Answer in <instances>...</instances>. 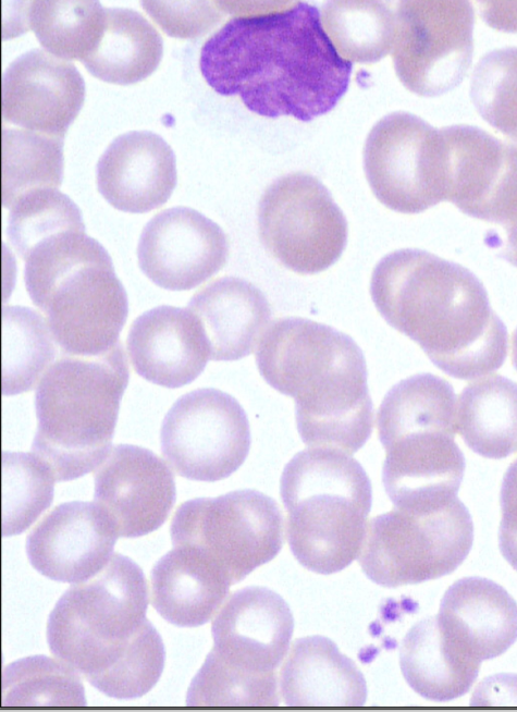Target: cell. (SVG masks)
<instances>
[{
  "mask_svg": "<svg viewBox=\"0 0 517 712\" xmlns=\"http://www.w3.org/2000/svg\"><path fill=\"white\" fill-rule=\"evenodd\" d=\"M436 621L457 653L480 663L503 654L517 639V604L487 578L455 581L441 600Z\"/></svg>",
  "mask_w": 517,
  "mask_h": 712,
  "instance_id": "44dd1931",
  "label": "cell"
},
{
  "mask_svg": "<svg viewBox=\"0 0 517 712\" xmlns=\"http://www.w3.org/2000/svg\"><path fill=\"white\" fill-rule=\"evenodd\" d=\"M259 237L285 268L315 274L343 254L347 222L329 189L313 175L295 172L273 181L258 206Z\"/></svg>",
  "mask_w": 517,
  "mask_h": 712,
  "instance_id": "7c38bea8",
  "label": "cell"
},
{
  "mask_svg": "<svg viewBox=\"0 0 517 712\" xmlns=\"http://www.w3.org/2000/svg\"><path fill=\"white\" fill-rule=\"evenodd\" d=\"M69 231H85V225L78 207L57 188L30 192L10 208L7 236L23 260L39 244Z\"/></svg>",
  "mask_w": 517,
  "mask_h": 712,
  "instance_id": "e575fe53",
  "label": "cell"
},
{
  "mask_svg": "<svg viewBox=\"0 0 517 712\" xmlns=\"http://www.w3.org/2000/svg\"><path fill=\"white\" fill-rule=\"evenodd\" d=\"M507 687L501 678V675L489 677L478 686L471 703H513L509 695L513 696L517 703V676L507 675Z\"/></svg>",
  "mask_w": 517,
  "mask_h": 712,
  "instance_id": "f35d334b",
  "label": "cell"
},
{
  "mask_svg": "<svg viewBox=\"0 0 517 712\" xmlns=\"http://www.w3.org/2000/svg\"><path fill=\"white\" fill-rule=\"evenodd\" d=\"M163 42L156 28L138 12L106 9L102 34L82 62L95 77L119 85L145 79L159 65Z\"/></svg>",
  "mask_w": 517,
  "mask_h": 712,
  "instance_id": "83f0119b",
  "label": "cell"
},
{
  "mask_svg": "<svg viewBox=\"0 0 517 712\" xmlns=\"http://www.w3.org/2000/svg\"><path fill=\"white\" fill-rule=\"evenodd\" d=\"M95 503L119 537L136 538L157 530L175 502L174 476L153 452L118 444L95 469Z\"/></svg>",
  "mask_w": 517,
  "mask_h": 712,
  "instance_id": "e0dca14e",
  "label": "cell"
},
{
  "mask_svg": "<svg viewBox=\"0 0 517 712\" xmlns=\"http://www.w3.org/2000/svg\"><path fill=\"white\" fill-rule=\"evenodd\" d=\"M147 581L120 553L93 577L71 586L47 623L50 652L102 693L134 699L159 680L165 661L162 639L146 617Z\"/></svg>",
  "mask_w": 517,
  "mask_h": 712,
  "instance_id": "3957f363",
  "label": "cell"
},
{
  "mask_svg": "<svg viewBox=\"0 0 517 712\" xmlns=\"http://www.w3.org/2000/svg\"><path fill=\"white\" fill-rule=\"evenodd\" d=\"M104 14L95 0H35L28 1L23 16L46 51L83 61L102 34Z\"/></svg>",
  "mask_w": 517,
  "mask_h": 712,
  "instance_id": "f546056e",
  "label": "cell"
},
{
  "mask_svg": "<svg viewBox=\"0 0 517 712\" xmlns=\"http://www.w3.org/2000/svg\"><path fill=\"white\" fill-rule=\"evenodd\" d=\"M54 339L44 318L30 308L2 309V393L32 390L56 355Z\"/></svg>",
  "mask_w": 517,
  "mask_h": 712,
  "instance_id": "4dcf8cb0",
  "label": "cell"
},
{
  "mask_svg": "<svg viewBox=\"0 0 517 712\" xmlns=\"http://www.w3.org/2000/svg\"><path fill=\"white\" fill-rule=\"evenodd\" d=\"M512 363L517 371V328L515 329L512 336Z\"/></svg>",
  "mask_w": 517,
  "mask_h": 712,
  "instance_id": "60d3db41",
  "label": "cell"
},
{
  "mask_svg": "<svg viewBox=\"0 0 517 712\" xmlns=\"http://www.w3.org/2000/svg\"><path fill=\"white\" fill-rule=\"evenodd\" d=\"M1 95L5 122L63 138L84 103L85 82L72 63L33 49L5 69Z\"/></svg>",
  "mask_w": 517,
  "mask_h": 712,
  "instance_id": "ac0fdd59",
  "label": "cell"
},
{
  "mask_svg": "<svg viewBox=\"0 0 517 712\" xmlns=\"http://www.w3.org/2000/svg\"><path fill=\"white\" fill-rule=\"evenodd\" d=\"M118 533L94 502L59 504L26 538L30 565L41 575L77 584L96 575L110 560Z\"/></svg>",
  "mask_w": 517,
  "mask_h": 712,
  "instance_id": "d6986e66",
  "label": "cell"
},
{
  "mask_svg": "<svg viewBox=\"0 0 517 712\" xmlns=\"http://www.w3.org/2000/svg\"><path fill=\"white\" fill-rule=\"evenodd\" d=\"M457 432L475 453L505 458L517 450V383L500 375L478 378L459 394Z\"/></svg>",
  "mask_w": 517,
  "mask_h": 712,
  "instance_id": "4316f807",
  "label": "cell"
},
{
  "mask_svg": "<svg viewBox=\"0 0 517 712\" xmlns=\"http://www.w3.org/2000/svg\"><path fill=\"white\" fill-rule=\"evenodd\" d=\"M205 334L210 359L237 360L258 346L271 319L266 295L235 277L217 279L188 303Z\"/></svg>",
  "mask_w": 517,
  "mask_h": 712,
  "instance_id": "603a6c76",
  "label": "cell"
},
{
  "mask_svg": "<svg viewBox=\"0 0 517 712\" xmlns=\"http://www.w3.org/2000/svg\"><path fill=\"white\" fill-rule=\"evenodd\" d=\"M128 377L120 342L98 356L65 355L44 373L32 450L56 481L79 478L107 457Z\"/></svg>",
  "mask_w": 517,
  "mask_h": 712,
  "instance_id": "52a82bcc",
  "label": "cell"
},
{
  "mask_svg": "<svg viewBox=\"0 0 517 712\" xmlns=\"http://www.w3.org/2000/svg\"><path fill=\"white\" fill-rule=\"evenodd\" d=\"M473 21L467 0L399 1L392 57L402 84L423 97L458 86L472 61Z\"/></svg>",
  "mask_w": 517,
  "mask_h": 712,
  "instance_id": "5bb4252c",
  "label": "cell"
},
{
  "mask_svg": "<svg viewBox=\"0 0 517 712\" xmlns=\"http://www.w3.org/2000/svg\"><path fill=\"white\" fill-rule=\"evenodd\" d=\"M170 533L173 547L196 552L232 586L280 552L283 516L272 498L236 490L182 503Z\"/></svg>",
  "mask_w": 517,
  "mask_h": 712,
  "instance_id": "8fae6325",
  "label": "cell"
},
{
  "mask_svg": "<svg viewBox=\"0 0 517 712\" xmlns=\"http://www.w3.org/2000/svg\"><path fill=\"white\" fill-rule=\"evenodd\" d=\"M151 603L180 627L206 624L224 602L230 582L196 552L174 547L150 574Z\"/></svg>",
  "mask_w": 517,
  "mask_h": 712,
  "instance_id": "d4e9b609",
  "label": "cell"
},
{
  "mask_svg": "<svg viewBox=\"0 0 517 712\" xmlns=\"http://www.w3.org/2000/svg\"><path fill=\"white\" fill-rule=\"evenodd\" d=\"M364 170L377 199L391 210L418 213L447 200L448 165L441 133L419 116L393 112L366 139Z\"/></svg>",
  "mask_w": 517,
  "mask_h": 712,
  "instance_id": "4fadbf2b",
  "label": "cell"
},
{
  "mask_svg": "<svg viewBox=\"0 0 517 712\" xmlns=\"http://www.w3.org/2000/svg\"><path fill=\"white\" fill-rule=\"evenodd\" d=\"M506 233L505 248L502 256L517 266V217L503 225Z\"/></svg>",
  "mask_w": 517,
  "mask_h": 712,
  "instance_id": "ab89813d",
  "label": "cell"
},
{
  "mask_svg": "<svg viewBox=\"0 0 517 712\" xmlns=\"http://www.w3.org/2000/svg\"><path fill=\"white\" fill-rule=\"evenodd\" d=\"M280 494L286 533L296 560L329 575L359 556L371 508V482L349 454L332 447L296 453L285 465Z\"/></svg>",
  "mask_w": 517,
  "mask_h": 712,
  "instance_id": "ba28073f",
  "label": "cell"
},
{
  "mask_svg": "<svg viewBox=\"0 0 517 712\" xmlns=\"http://www.w3.org/2000/svg\"><path fill=\"white\" fill-rule=\"evenodd\" d=\"M294 630L293 614L274 591L246 587L217 613L213 647L189 691L202 705H276V667Z\"/></svg>",
  "mask_w": 517,
  "mask_h": 712,
  "instance_id": "9c48e42d",
  "label": "cell"
},
{
  "mask_svg": "<svg viewBox=\"0 0 517 712\" xmlns=\"http://www.w3.org/2000/svg\"><path fill=\"white\" fill-rule=\"evenodd\" d=\"M470 99L491 126L517 142V47L490 51L479 60Z\"/></svg>",
  "mask_w": 517,
  "mask_h": 712,
  "instance_id": "d590c367",
  "label": "cell"
},
{
  "mask_svg": "<svg viewBox=\"0 0 517 712\" xmlns=\"http://www.w3.org/2000/svg\"><path fill=\"white\" fill-rule=\"evenodd\" d=\"M370 294L384 320L448 376L472 380L503 365L506 327L465 267L421 249H398L374 267Z\"/></svg>",
  "mask_w": 517,
  "mask_h": 712,
  "instance_id": "7a4b0ae2",
  "label": "cell"
},
{
  "mask_svg": "<svg viewBox=\"0 0 517 712\" xmlns=\"http://www.w3.org/2000/svg\"><path fill=\"white\" fill-rule=\"evenodd\" d=\"M256 364L269 385L294 398L305 444L352 455L370 438L366 360L349 335L310 319L280 318L263 333Z\"/></svg>",
  "mask_w": 517,
  "mask_h": 712,
  "instance_id": "277c9868",
  "label": "cell"
},
{
  "mask_svg": "<svg viewBox=\"0 0 517 712\" xmlns=\"http://www.w3.org/2000/svg\"><path fill=\"white\" fill-rule=\"evenodd\" d=\"M127 351L140 377L170 389L194 381L210 359L197 318L188 309L168 305L149 309L133 321Z\"/></svg>",
  "mask_w": 517,
  "mask_h": 712,
  "instance_id": "7402d4cb",
  "label": "cell"
},
{
  "mask_svg": "<svg viewBox=\"0 0 517 712\" xmlns=\"http://www.w3.org/2000/svg\"><path fill=\"white\" fill-rule=\"evenodd\" d=\"M160 444L180 476L218 481L245 462L250 447L249 422L232 395L212 388L197 389L182 395L169 409Z\"/></svg>",
  "mask_w": 517,
  "mask_h": 712,
  "instance_id": "9a60e30c",
  "label": "cell"
},
{
  "mask_svg": "<svg viewBox=\"0 0 517 712\" xmlns=\"http://www.w3.org/2000/svg\"><path fill=\"white\" fill-rule=\"evenodd\" d=\"M472 541V519L458 498L423 512L394 507L367 524L358 560L370 580L395 588L451 574Z\"/></svg>",
  "mask_w": 517,
  "mask_h": 712,
  "instance_id": "30bf717a",
  "label": "cell"
},
{
  "mask_svg": "<svg viewBox=\"0 0 517 712\" xmlns=\"http://www.w3.org/2000/svg\"><path fill=\"white\" fill-rule=\"evenodd\" d=\"M63 175V138L24 128L2 130V205L42 188H57Z\"/></svg>",
  "mask_w": 517,
  "mask_h": 712,
  "instance_id": "1f68e13d",
  "label": "cell"
},
{
  "mask_svg": "<svg viewBox=\"0 0 517 712\" xmlns=\"http://www.w3.org/2000/svg\"><path fill=\"white\" fill-rule=\"evenodd\" d=\"M144 10L169 36L194 38L222 17L219 1H141Z\"/></svg>",
  "mask_w": 517,
  "mask_h": 712,
  "instance_id": "8d00e7d4",
  "label": "cell"
},
{
  "mask_svg": "<svg viewBox=\"0 0 517 712\" xmlns=\"http://www.w3.org/2000/svg\"><path fill=\"white\" fill-rule=\"evenodd\" d=\"M456 405L452 384L432 373L401 380L383 397L382 482L395 507L422 512L457 498L466 463L455 442Z\"/></svg>",
  "mask_w": 517,
  "mask_h": 712,
  "instance_id": "5b68a950",
  "label": "cell"
},
{
  "mask_svg": "<svg viewBox=\"0 0 517 712\" xmlns=\"http://www.w3.org/2000/svg\"><path fill=\"white\" fill-rule=\"evenodd\" d=\"M2 707L85 705L78 673L61 660L32 655L2 671Z\"/></svg>",
  "mask_w": 517,
  "mask_h": 712,
  "instance_id": "d6a6232c",
  "label": "cell"
},
{
  "mask_svg": "<svg viewBox=\"0 0 517 712\" xmlns=\"http://www.w3.org/2000/svg\"><path fill=\"white\" fill-rule=\"evenodd\" d=\"M502 518L498 545L504 558L517 570V458L508 466L501 486Z\"/></svg>",
  "mask_w": 517,
  "mask_h": 712,
  "instance_id": "74e56055",
  "label": "cell"
},
{
  "mask_svg": "<svg viewBox=\"0 0 517 712\" xmlns=\"http://www.w3.org/2000/svg\"><path fill=\"white\" fill-rule=\"evenodd\" d=\"M96 180L112 207L148 212L165 204L175 187V156L161 136L127 132L114 138L99 158Z\"/></svg>",
  "mask_w": 517,
  "mask_h": 712,
  "instance_id": "ffe728a7",
  "label": "cell"
},
{
  "mask_svg": "<svg viewBox=\"0 0 517 712\" xmlns=\"http://www.w3.org/2000/svg\"><path fill=\"white\" fill-rule=\"evenodd\" d=\"M223 230L188 207L165 209L145 225L137 245L138 265L156 285L192 290L220 271L229 258Z\"/></svg>",
  "mask_w": 517,
  "mask_h": 712,
  "instance_id": "2e32d148",
  "label": "cell"
},
{
  "mask_svg": "<svg viewBox=\"0 0 517 712\" xmlns=\"http://www.w3.org/2000/svg\"><path fill=\"white\" fill-rule=\"evenodd\" d=\"M322 27L334 49L353 63H373L392 51L395 12L382 1H329Z\"/></svg>",
  "mask_w": 517,
  "mask_h": 712,
  "instance_id": "f1b7e54d",
  "label": "cell"
},
{
  "mask_svg": "<svg viewBox=\"0 0 517 712\" xmlns=\"http://www.w3.org/2000/svg\"><path fill=\"white\" fill-rule=\"evenodd\" d=\"M235 13L202 45L199 69L219 95L238 96L251 112L309 122L330 112L346 93L353 63L327 36L317 7L303 1Z\"/></svg>",
  "mask_w": 517,
  "mask_h": 712,
  "instance_id": "6da1fadb",
  "label": "cell"
},
{
  "mask_svg": "<svg viewBox=\"0 0 517 712\" xmlns=\"http://www.w3.org/2000/svg\"><path fill=\"white\" fill-rule=\"evenodd\" d=\"M281 695L287 705L355 707L367 698L356 664L323 636L296 639L281 668Z\"/></svg>",
  "mask_w": 517,
  "mask_h": 712,
  "instance_id": "cb8c5ba5",
  "label": "cell"
},
{
  "mask_svg": "<svg viewBox=\"0 0 517 712\" xmlns=\"http://www.w3.org/2000/svg\"><path fill=\"white\" fill-rule=\"evenodd\" d=\"M399 666L407 684L433 701L465 695L476 680L480 662L457 653L444 639L435 617L415 624L399 649Z\"/></svg>",
  "mask_w": 517,
  "mask_h": 712,
  "instance_id": "484cf974",
  "label": "cell"
},
{
  "mask_svg": "<svg viewBox=\"0 0 517 712\" xmlns=\"http://www.w3.org/2000/svg\"><path fill=\"white\" fill-rule=\"evenodd\" d=\"M24 261L27 293L64 354L98 356L119 343L127 295L98 241L70 231L38 245Z\"/></svg>",
  "mask_w": 517,
  "mask_h": 712,
  "instance_id": "8992f818",
  "label": "cell"
},
{
  "mask_svg": "<svg viewBox=\"0 0 517 712\" xmlns=\"http://www.w3.org/2000/svg\"><path fill=\"white\" fill-rule=\"evenodd\" d=\"M54 477L34 453L2 454V536L26 530L53 499Z\"/></svg>",
  "mask_w": 517,
  "mask_h": 712,
  "instance_id": "836d02e7",
  "label": "cell"
}]
</instances>
